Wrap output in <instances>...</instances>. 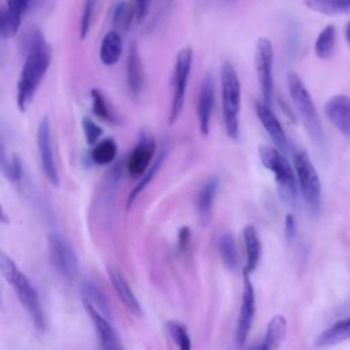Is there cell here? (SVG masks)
Returning a JSON list of instances; mask_svg holds the SVG:
<instances>
[{"label":"cell","mask_w":350,"mask_h":350,"mask_svg":"<svg viewBox=\"0 0 350 350\" xmlns=\"http://www.w3.org/2000/svg\"><path fill=\"white\" fill-rule=\"evenodd\" d=\"M215 107V79L211 72H206L197 97V120L200 133L208 135L211 130V120Z\"/></svg>","instance_id":"4fadbf2b"},{"label":"cell","mask_w":350,"mask_h":350,"mask_svg":"<svg viewBox=\"0 0 350 350\" xmlns=\"http://www.w3.org/2000/svg\"><path fill=\"white\" fill-rule=\"evenodd\" d=\"M217 246H219V253H220V257H221L224 265L228 269L234 271L238 267V252H237V246H235V241H234L232 235L223 234L219 238Z\"/></svg>","instance_id":"1f68e13d"},{"label":"cell","mask_w":350,"mask_h":350,"mask_svg":"<svg viewBox=\"0 0 350 350\" xmlns=\"http://www.w3.org/2000/svg\"><path fill=\"white\" fill-rule=\"evenodd\" d=\"M294 171L299 191L313 215L320 212L321 206V183L319 174L310 161L306 152H297L294 154Z\"/></svg>","instance_id":"8992f818"},{"label":"cell","mask_w":350,"mask_h":350,"mask_svg":"<svg viewBox=\"0 0 350 350\" xmlns=\"http://www.w3.org/2000/svg\"><path fill=\"white\" fill-rule=\"evenodd\" d=\"M304 4L310 11L324 15H336L350 11V0H305Z\"/></svg>","instance_id":"f546056e"},{"label":"cell","mask_w":350,"mask_h":350,"mask_svg":"<svg viewBox=\"0 0 350 350\" xmlns=\"http://www.w3.org/2000/svg\"><path fill=\"white\" fill-rule=\"evenodd\" d=\"M287 85H288V92L291 96V100L302 119V123L310 137V139L321 146L324 142V133L321 129V123L319 119V113L316 111L314 103L305 88L302 79L295 74V72H288L287 74Z\"/></svg>","instance_id":"5b68a950"},{"label":"cell","mask_w":350,"mask_h":350,"mask_svg":"<svg viewBox=\"0 0 350 350\" xmlns=\"http://www.w3.org/2000/svg\"><path fill=\"white\" fill-rule=\"evenodd\" d=\"M165 328L171 339L176 343L178 350H191V339L185 324L176 320H171L167 321Z\"/></svg>","instance_id":"d6a6232c"},{"label":"cell","mask_w":350,"mask_h":350,"mask_svg":"<svg viewBox=\"0 0 350 350\" xmlns=\"http://www.w3.org/2000/svg\"><path fill=\"white\" fill-rule=\"evenodd\" d=\"M118 156V144L113 138H101L90 150V159L97 165H108Z\"/></svg>","instance_id":"484cf974"},{"label":"cell","mask_w":350,"mask_h":350,"mask_svg":"<svg viewBox=\"0 0 350 350\" xmlns=\"http://www.w3.org/2000/svg\"><path fill=\"white\" fill-rule=\"evenodd\" d=\"M126 79H127V86L130 93L133 96H138L144 89L145 71H144L142 59L135 42L130 44V48H129L127 60H126Z\"/></svg>","instance_id":"e0dca14e"},{"label":"cell","mask_w":350,"mask_h":350,"mask_svg":"<svg viewBox=\"0 0 350 350\" xmlns=\"http://www.w3.org/2000/svg\"><path fill=\"white\" fill-rule=\"evenodd\" d=\"M254 109H256V115L260 120V123L262 124L264 130L268 133V135L271 137V139L273 141L275 146L282 150L286 152L288 148L287 144V138H286V133L279 122V119L276 118V115L272 112L271 107L268 104H265L264 101H256L254 104Z\"/></svg>","instance_id":"5bb4252c"},{"label":"cell","mask_w":350,"mask_h":350,"mask_svg":"<svg viewBox=\"0 0 350 350\" xmlns=\"http://www.w3.org/2000/svg\"><path fill=\"white\" fill-rule=\"evenodd\" d=\"M221 86V112L226 134L237 139L239 135L241 111V82L238 72L231 62H224L220 71Z\"/></svg>","instance_id":"3957f363"},{"label":"cell","mask_w":350,"mask_h":350,"mask_svg":"<svg viewBox=\"0 0 350 350\" xmlns=\"http://www.w3.org/2000/svg\"><path fill=\"white\" fill-rule=\"evenodd\" d=\"M31 0H4V5L0 10V15L3 19L21 26L22 18L27 11Z\"/></svg>","instance_id":"4dcf8cb0"},{"label":"cell","mask_w":350,"mask_h":350,"mask_svg":"<svg viewBox=\"0 0 350 350\" xmlns=\"http://www.w3.org/2000/svg\"><path fill=\"white\" fill-rule=\"evenodd\" d=\"M336 41V29L334 25H327L317 36L314 42V53L319 59H329L334 53Z\"/></svg>","instance_id":"f1b7e54d"},{"label":"cell","mask_w":350,"mask_h":350,"mask_svg":"<svg viewBox=\"0 0 350 350\" xmlns=\"http://www.w3.org/2000/svg\"><path fill=\"white\" fill-rule=\"evenodd\" d=\"M108 276L111 279V283L113 286V290H115L118 298L124 304V306L131 313H134L137 316H141L142 314L141 305H139L134 291L131 290L129 282L123 276V273L115 267H108Z\"/></svg>","instance_id":"d6986e66"},{"label":"cell","mask_w":350,"mask_h":350,"mask_svg":"<svg viewBox=\"0 0 350 350\" xmlns=\"http://www.w3.org/2000/svg\"><path fill=\"white\" fill-rule=\"evenodd\" d=\"M193 64V51L190 46L182 48L175 57L172 70V96L170 107V124H175L183 109L187 83Z\"/></svg>","instance_id":"52a82bcc"},{"label":"cell","mask_w":350,"mask_h":350,"mask_svg":"<svg viewBox=\"0 0 350 350\" xmlns=\"http://www.w3.org/2000/svg\"><path fill=\"white\" fill-rule=\"evenodd\" d=\"M243 242L246 252V264L243 272L245 275H249L257 268L261 257V242L254 226L249 224L243 228Z\"/></svg>","instance_id":"7402d4cb"},{"label":"cell","mask_w":350,"mask_h":350,"mask_svg":"<svg viewBox=\"0 0 350 350\" xmlns=\"http://www.w3.org/2000/svg\"><path fill=\"white\" fill-rule=\"evenodd\" d=\"M48 254L53 269L67 282L75 280L79 273L78 257L71 243L59 232L48 234Z\"/></svg>","instance_id":"ba28073f"},{"label":"cell","mask_w":350,"mask_h":350,"mask_svg":"<svg viewBox=\"0 0 350 350\" xmlns=\"http://www.w3.org/2000/svg\"><path fill=\"white\" fill-rule=\"evenodd\" d=\"M81 297L85 306H90L104 317L111 320V308L103 288L93 280L88 279L81 284Z\"/></svg>","instance_id":"ffe728a7"},{"label":"cell","mask_w":350,"mask_h":350,"mask_svg":"<svg viewBox=\"0 0 350 350\" xmlns=\"http://www.w3.org/2000/svg\"><path fill=\"white\" fill-rule=\"evenodd\" d=\"M90 98H92V111L98 119L112 124L118 123V116L113 112L111 103L107 100V97L100 89H92Z\"/></svg>","instance_id":"83f0119b"},{"label":"cell","mask_w":350,"mask_h":350,"mask_svg":"<svg viewBox=\"0 0 350 350\" xmlns=\"http://www.w3.org/2000/svg\"><path fill=\"white\" fill-rule=\"evenodd\" d=\"M190 228L189 227H182L179 230V234H178V239H179V247L182 250H186L189 243H190Z\"/></svg>","instance_id":"f35d334b"},{"label":"cell","mask_w":350,"mask_h":350,"mask_svg":"<svg viewBox=\"0 0 350 350\" xmlns=\"http://www.w3.org/2000/svg\"><path fill=\"white\" fill-rule=\"evenodd\" d=\"M134 19H137L134 3L122 0L112 10V15H111V23L113 27L112 30H116L122 34L130 29Z\"/></svg>","instance_id":"cb8c5ba5"},{"label":"cell","mask_w":350,"mask_h":350,"mask_svg":"<svg viewBox=\"0 0 350 350\" xmlns=\"http://www.w3.org/2000/svg\"><path fill=\"white\" fill-rule=\"evenodd\" d=\"M1 170H3L4 176L10 182H19L22 178V165H21L19 159L15 154H12L10 159H7L5 153L3 152Z\"/></svg>","instance_id":"836d02e7"},{"label":"cell","mask_w":350,"mask_h":350,"mask_svg":"<svg viewBox=\"0 0 350 350\" xmlns=\"http://www.w3.org/2000/svg\"><path fill=\"white\" fill-rule=\"evenodd\" d=\"M252 350H265V349H264V346H262V343H260V345H258V346H256V347H254V349H252Z\"/></svg>","instance_id":"60d3db41"},{"label":"cell","mask_w":350,"mask_h":350,"mask_svg":"<svg viewBox=\"0 0 350 350\" xmlns=\"http://www.w3.org/2000/svg\"><path fill=\"white\" fill-rule=\"evenodd\" d=\"M345 36H346L347 44L350 45V21H349V22H347V25H346V29H345Z\"/></svg>","instance_id":"ab89813d"},{"label":"cell","mask_w":350,"mask_h":350,"mask_svg":"<svg viewBox=\"0 0 350 350\" xmlns=\"http://www.w3.org/2000/svg\"><path fill=\"white\" fill-rule=\"evenodd\" d=\"M220 1H223V3L227 4V3H232V1H235V0H220Z\"/></svg>","instance_id":"b9f144b4"},{"label":"cell","mask_w":350,"mask_h":350,"mask_svg":"<svg viewBox=\"0 0 350 350\" xmlns=\"http://www.w3.org/2000/svg\"><path fill=\"white\" fill-rule=\"evenodd\" d=\"M165 156H167V146H163V148L160 149L159 154L156 156L153 164H152L150 168L148 170V172L137 182V185L134 186V189L130 191V194H129V197H127V208H130V206L134 204V201L138 198V196H139V194L146 189V186L153 180V178H154L156 174L159 172L160 165H161V163L164 161Z\"/></svg>","instance_id":"4316f807"},{"label":"cell","mask_w":350,"mask_h":350,"mask_svg":"<svg viewBox=\"0 0 350 350\" xmlns=\"http://www.w3.org/2000/svg\"><path fill=\"white\" fill-rule=\"evenodd\" d=\"M217 190H219V179L216 176H211L201 185V187L197 191L196 208H197L200 223L202 226H206L211 220Z\"/></svg>","instance_id":"ac0fdd59"},{"label":"cell","mask_w":350,"mask_h":350,"mask_svg":"<svg viewBox=\"0 0 350 350\" xmlns=\"http://www.w3.org/2000/svg\"><path fill=\"white\" fill-rule=\"evenodd\" d=\"M37 149H38L41 170L45 178L52 186L57 187L60 183V176H59L55 153H53L51 122L46 115H44L40 119V123L37 127Z\"/></svg>","instance_id":"30bf717a"},{"label":"cell","mask_w":350,"mask_h":350,"mask_svg":"<svg viewBox=\"0 0 350 350\" xmlns=\"http://www.w3.org/2000/svg\"><path fill=\"white\" fill-rule=\"evenodd\" d=\"M85 310L88 312L94 325V331L98 336L100 346H101L100 350H124L115 328L111 324V320H108L107 317H104L101 313H98L90 306H85Z\"/></svg>","instance_id":"2e32d148"},{"label":"cell","mask_w":350,"mask_h":350,"mask_svg":"<svg viewBox=\"0 0 350 350\" xmlns=\"http://www.w3.org/2000/svg\"><path fill=\"white\" fill-rule=\"evenodd\" d=\"M1 272L4 279L10 283V286L14 288L19 302L23 305L29 316L31 317L34 325L42 331L46 327L45 321V313L38 297V293L33 283L29 280V278L16 267L14 260L8 257L7 254H1Z\"/></svg>","instance_id":"7a4b0ae2"},{"label":"cell","mask_w":350,"mask_h":350,"mask_svg":"<svg viewBox=\"0 0 350 350\" xmlns=\"http://www.w3.org/2000/svg\"><path fill=\"white\" fill-rule=\"evenodd\" d=\"M350 338V319L342 320L335 323L334 325L328 327L325 331H323L314 340V345L317 347L324 346H332L338 345L346 339Z\"/></svg>","instance_id":"d4e9b609"},{"label":"cell","mask_w":350,"mask_h":350,"mask_svg":"<svg viewBox=\"0 0 350 350\" xmlns=\"http://www.w3.org/2000/svg\"><path fill=\"white\" fill-rule=\"evenodd\" d=\"M284 235H286V239L288 242L294 241V238L297 237V223H295V219L291 213H287L286 215V220H284Z\"/></svg>","instance_id":"8d00e7d4"},{"label":"cell","mask_w":350,"mask_h":350,"mask_svg":"<svg viewBox=\"0 0 350 350\" xmlns=\"http://www.w3.org/2000/svg\"><path fill=\"white\" fill-rule=\"evenodd\" d=\"M286 329H287L286 317L282 314H275L269 320V323L267 325L264 340L261 342L264 349L265 350H276L284 340Z\"/></svg>","instance_id":"603a6c76"},{"label":"cell","mask_w":350,"mask_h":350,"mask_svg":"<svg viewBox=\"0 0 350 350\" xmlns=\"http://www.w3.org/2000/svg\"><path fill=\"white\" fill-rule=\"evenodd\" d=\"M52 60V49L44 34L36 30L27 46V53L16 83V105L21 112H25L30 105L34 94L45 77Z\"/></svg>","instance_id":"6da1fadb"},{"label":"cell","mask_w":350,"mask_h":350,"mask_svg":"<svg viewBox=\"0 0 350 350\" xmlns=\"http://www.w3.org/2000/svg\"><path fill=\"white\" fill-rule=\"evenodd\" d=\"M258 156L261 164L275 175L276 187L280 198L294 206L297 202V176L295 171L282 150L273 146H260Z\"/></svg>","instance_id":"277c9868"},{"label":"cell","mask_w":350,"mask_h":350,"mask_svg":"<svg viewBox=\"0 0 350 350\" xmlns=\"http://www.w3.org/2000/svg\"><path fill=\"white\" fill-rule=\"evenodd\" d=\"M123 53V38L116 30H109L100 44V60L105 66H113Z\"/></svg>","instance_id":"44dd1931"},{"label":"cell","mask_w":350,"mask_h":350,"mask_svg":"<svg viewBox=\"0 0 350 350\" xmlns=\"http://www.w3.org/2000/svg\"><path fill=\"white\" fill-rule=\"evenodd\" d=\"M94 7H96V0H85L83 10H82V16H81V23H79V37H81V40H85L89 30H90V26L93 23Z\"/></svg>","instance_id":"d590c367"},{"label":"cell","mask_w":350,"mask_h":350,"mask_svg":"<svg viewBox=\"0 0 350 350\" xmlns=\"http://www.w3.org/2000/svg\"><path fill=\"white\" fill-rule=\"evenodd\" d=\"M156 141L148 131H141L137 144L126 161V171L134 179H141L154 161Z\"/></svg>","instance_id":"8fae6325"},{"label":"cell","mask_w":350,"mask_h":350,"mask_svg":"<svg viewBox=\"0 0 350 350\" xmlns=\"http://www.w3.org/2000/svg\"><path fill=\"white\" fill-rule=\"evenodd\" d=\"M328 120L346 137H350V97L336 94L324 107Z\"/></svg>","instance_id":"9a60e30c"},{"label":"cell","mask_w":350,"mask_h":350,"mask_svg":"<svg viewBox=\"0 0 350 350\" xmlns=\"http://www.w3.org/2000/svg\"><path fill=\"white\" fill-rule=\"evenodd\" d=\"M254 64L260 92L262 94V101L269 105L272 103L273 94V46L269 38L260 37L257 40L254 51Z\"/></svg>","instance_id":"9c48e42d"},{"label":"cell","mask_w":350,"mask_h":350,"mask_svg":"<svg viewBox=\"0 0 350 350\" xmlns=\"http://www.w3.org/2000/svg\"><path fill=\"white\" fill-rule=\"evenodd\" d=\"M82 130H83V137L88 145L94 146L103 135V129L101 126H98L93 119L85 116L82 119Z\"/></svg>","instance_id":"e575fe53"},{"label":"cell","mask_w":350,"mask_h":350,"mask_svg":"<svg viewBox=\"0 0 350 350\" xmlns=\"http://www.w3.org/2000/svg\"><path fill=\"white\" fill-rule=\"evenodd\" d=\"M256 313V294L254 287L247 275L243 279V291H242V302L238 313L237 328H235V339L238 345H243L249 336V332L253 325Z\"/></svg>","instance_id":"7c38bea8"},{"label":"cell","mask_w":350,"mask_h":350,"mask_svg":"<svg viewBox=\"0 0 350 350\" xmlns=\"http://www.w3.org/2000/svg\"><path fill=\"white\" fill-rule=\"evenodd\" d=\"M134 7L137 12V22H142L150 10V0H134Z\"/></svg>","instance_id":"74e56055"}]
</instances>
